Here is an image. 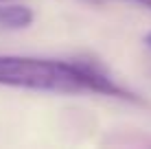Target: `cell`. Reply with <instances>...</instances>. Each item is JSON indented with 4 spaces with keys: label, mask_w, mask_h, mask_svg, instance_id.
Masks as SVG:
<instances>
[{
    "label": "cell",
    "mask_w": 151,
    "mask_h": 149,
    "mask_svg": "<svg viewBox=\"0 0 151 149\" xmlns=\"http://www.w3.org/2000/svg\"><path fill=\"white\" fill-rule=\"evenodd\" d=\"M147 44H149V46H151V33H149V35H147Z\"/></svg>",
    "instance_id": "4"
},
{
    "label": "cell",
    "mask_w": 151,
    "mask_h": 149,
    "mask_svg": "<svg viewBox=\"0 0 151 149\" xmlns=\"http://www.w3.org/2000/svg\"><path fill=\"white\" fill-rule=\"evenodd\" d=\"M92 2H105V0H92Z\"/></svg>",
    "instance_id": "5"
},
{
    "label": "cell",
    "mask_w": 151,
    "mask_h": 149,
    "mask_svg": "<svg viewBox=\"0 0 151 149\" xmlns=\"http://www.w3.org/2000/svg\"><path fill=\"white\" fill-rule=\"evenodd\" d=\"M138 4H142V7H147V9H151V0H136Z\"/></svg>",
    "instance_id": "3"
},
{
    "label": "cell",
    "mask_w": 151,
    "mask_h": 149,
    "mask_svg": "<svg viewBox=\"0 0 151 149\" xmlns=\"http://www.w3.org/2000/svg\"><path fill=\"white\" fill-rule=\"evenodd\" d=\"M0 86L55 94L88 92L77 61L42 59L27 55H0Z\"/></svg>",
    "instance_id": "1"
},
{
    "label": "cell",
    "mask_w": 151,
    "mask_h": 149,
    "mask_svg": "<svg viewBox=\"0 0 151 149\" xmlns=\"http://www.w3.org/2000/svg\"><path fill=\"white\" fill-rule=\"evenodd\" d=\"M33 9L24 4H7L0 7V27L4 29H27L33 24Z\"/></svg>",
    "instance_id": "2"
}]
</instances>
